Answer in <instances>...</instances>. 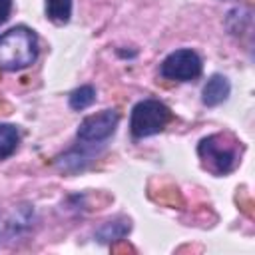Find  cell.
Here are the masks:
<instances>
[{"label":"cell","mask_w":255,"mask_h":255,"mask_svg":"<svg viewBox=\"0 0 255 255\" xmlns=\"http://www.w3.org/2000/svg\"><path fill=\"white\" fill-rule=\"evenodd\" d=\"M128 231H129V221H126V219H122V221H110V223H106L98 231V239L100 241H118Z\"/></svg>","instance_id":"9c48e42d"},{"label":"cell","mask_w":255,"mask_h":255,"mask_svg":"<svg viewBox=\"0 0 255 255\" xmlns=\"http://www.w3.org/2000/svg\"><path fill=\"white\" fill-rule=\"evenodd\" d=\"M171 120V112L165 104L157 100H143L133 106L131 110V133L135 137H147L159 133Z\"/></svg>","instance_id":"3957f363"},{"label":"cell","mask_w":255,"mask_h":255,"mask_svg":"<svg viewBox=\"0 0 255 255\" xmlns=\"http://www.w3.org/2000/svg\"><path fill=\"white\" fill-rule=\"evenodd\" d=\"M18 139H20V135L14 126H10V124L0 126V159H6L16 151Z\"/></svg>","instance_id":"52a82bcc"},{"label":"cell","mask_w":255,"mask_h":255,"mask_svg":"<svg viewBox=\"0 0 255 255\" xmlns=\"http://www.w3.org/2000/svg\"><path fill=\"white\" fill-rule=\"evenodd\" d=\"M10 10H12V0H0V24L8 20Z\"/></svg>","instance_id":"8fae6325"},{"label":"cell","mask_w":255,"mask_h":255,"mask_svg":"<svg viewBox=\"0 0 255 255\" xmlns=\"http://www.w3.org/2000/svg\"><path fill=\"white\" fill-rule=\"evenodd\" d=\"M46 12L50 20L66 24L72 14V0H46Z\"/></svg>","instance_id":"ba28073f"},{"label":"cell","mask_w":255,"mask_h":255,"mask_svg":"<svg viewBox=\"0 0 255 255\" xmlns=\"http://www.w3.org/2000/svg\"><path fill=\"white\" fill-rule=\"evenodd\" d=\"M199 157L215 175L229 173L239 161V141L229 133H213L199 141Z\"/></svg>","instance_id":"7a4b0ae2"},{"label":"cell","mask_w":255,"mask_h":255,"mask_svg":"<svg viewBox=\"0 0 255 255\" xmlns=\"http://www.w3.org/2000/svg\"><path fill=\"white\" fill-rule=\"evenodd\" d=\"M118 126V114L114 110H104L100 114L88 116L80 128H78V137L82 141H102L114 133Z\"/></svg>","instance_id":"5b68a950"},{"label":"cell","mask_w":255,"mask_h":255,"mask_svg":"<svg viewBox=\"0 0 255 255\" xmlns=\"http://www.w3.org/2000/svg\"><path fill=\"white\" fill-rule=\"evenodd\" d=\"M229 90L231 88H229V82H227L225 76H221V74L211 76L209 82L203 88V104L205 106H217V104H221L223 100H227Z\"/></svg>","instance_id":"8992f818"},{"label":"cell","mask_w":255,"mask_h":255,"mask_svg":"<svg viewBox=\"0 0 255 255\" xmlns=\"http://www.w3.org/2000/svg\"><path fill=\"white\" fill-rule=\"evenodd\" d=\"M94 100H96V90H94L92 86H82V88H78V90L72 92V96H70V108H74V110H84V108H88Z\"/></svg>","instance_id":"30bf717a"},{"label":"cell","mask_w":255,"mask_h":255,"mask_svg":"<svg viewBox=\"0 0 255 255\" xmlns=\"http://www.w3.org/2000/svg\"><path fill=\"white\" fill-rule=\"evenodd\" d=\"M38 56V38L26 26L10 28L0 36V68L22 70L34 64Z\"/></svg>","instance_id":"6da1fadb"},{"label":"cell","mask_w":255,"mask_h":255,"mask_svg":"<svg viewBox=\"0 0 255 255\" xmlns=\"http://www.w3.org/2000/svg\"><path fill=\"white\" fill-rule=\"evenodd\" d=\"M201 74V58L193 50H175L161 62V76L169 80H195Z\"/></svg>","instance_id":"277c9868"}]
</instances>
